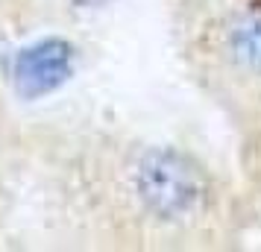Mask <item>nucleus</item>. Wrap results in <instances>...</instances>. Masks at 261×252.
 <instances>
[{
	"mask_svg": "<svg viewBox=\"0 0 261 252\" xmlns=\"http://www.w3.org/2000/svg\"><path fill=\"white\" fill-rule=\"evenodd\" d=\"M138 193L159 217H182L200 200V182L179 156L150 153L138 167Z\"/></svg>",
	"mask_w": 261,
	"mask_h": 252,
	"instance_id": "obj_1",
	"label": "nucleus"
},
{
	"mask_svg": "<svg viewBox=\"0 0 261 252\" xmlns=\"http://www.w3.org/2000/svg\"><path fill=\"white\" fill-rule=\"evenodd\" d=\"M68 73H71V44H65L62 38H47L27 47L15 65L18 88L27 97L53 91L56 85L68 79Z\"/></svg>",
	"mask_w": 261,
	"mask_h": 252,
	"instance_id": "obj_2",
	"label": "nucleus"
},
{
	"mask_svg": "<svg viewBox=\"0 0 261 252\" xmlns=\"http://www.w3.org/2000/svg\"><path fill=\"white\" fill-rule=\"evenodd\" d=\"M232 44H235L238 56L247 65L261 68V15H249L235 26Z\"/></svg>",
	"mask_w": 261,
	"mask_h": 252,
	"instance_id": "obj_3",
	"label": "nucleus"
}]
</instances>
